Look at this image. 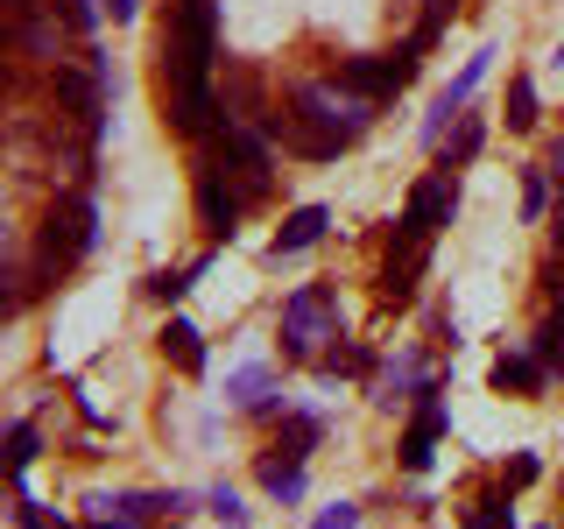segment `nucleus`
<instances>
[{"label":"nucleus","mask_w":564,"mask_h":529,"mask_svg":"<svg viewBox=\"0 0 564 529\" xmlns=\"http://www.w3.org/2000/svg\"><path fill=\"white\" fill-rule=\"evenodd\" d=\"M452 212H458V184L452 176H423V184L410 191V205H402V226L431 240L437 226H452Z\"/></svg>","instance_id":"obj_9"},{"label":"nucleus","mask_w":564,"mask_h":529,"mask_svg":"<svg viewBox=\"0 0 564 529\" xmlns=\"http://www.w3.org/2000/svg\"><path fill=\"white\" fill-rule=\"evenodd\" d=\"M99 234V205L85 198V191H70L43 212V240H35V282H57L85 261V247Z\"/></svg>","instance_id":"obj_3"},{"label":"nucleus","mask_w":564,"mask_h":529,"mask_svg":"<svg viewBox=\"0 0 564 529\" xmlns=\"http://www.w3.org/2000/svg\"><path fill=\"white\" fill-rule=\"evenodd\" d=\"M317 367H325V375H367L375 353H367V346H332V353H317Z\"/></svg>","instance_id":"obj_19"},{"label":"nucleus","mask_w":564,"mask_h":529,"mask_svg":"<svg viewBox=\"0 0 564 529\" xmlns=\"http://www.w3.org/2000/svg\"><path fill=\"white\" fill-rule=\"evenodd\" d=\"M198 269H205V261H191V269H163V276H149V290L163 296V304H176V296H184L191 282H198Z\"/></svg>","instance_id":"obj_22"},{"label":"nucleus","mask_w":564,"mask_h":529,"mask_svg":"<svg viewBox=\"0 0 564 529\" xmlns=\"http://www.w3.org/2000/svg\"><path fill=\"white\" fill-rule=\"evenodd\" d=\"M543 205H551V176L529 170V176H522V212H529V219H543Z\"/></svg>","instance_id":"obj_25"},{"label":"nucleus","mask_w":564,"mask_h":529,"mask_svg":"<svg viewBox=\"0 0 564 529\" xmlns=\"http://www.w3.org/2000/svg\"><path fill=\"white\" fill-rule=\"evenodd\" d=\"M93 529H141V516H93Z\"/></svg>","instance_id":"obj_29"},{"label":"nucleus","mask_w":564,"mask_h":529,"mask_svg":"<svg viewBox=\"0 0 564 529\" xmlns=\"http://www.w3.org/2000/svg\"><path fill=\"white\" fill-rule=\"evenodd\" d=\"M261 487H269L275 501H296V494H304V458H261Z\"/></svg>","instance_id":"obj_17"},{"label":"nucleus","mask_w":564,"mask_h":529,"mask_svg":"<svg viewBox=\"0 0 564 529\" xmlns=\"http://www.w3.org/2000/svg\"><path fill=\"white\" fill-rule=\"evenodd\" d=\"M508 128H536V85H529V78H516V85H508Z\"/></svg>","instance_id":"obj_21"},{"label":"nucleus","mask_w":564,"mask_h":529,"mask_svg":"<svg viewBox=\"0 0 564 529\" xmlns=\"http://www.w3.org/2000/svg\"><path fill=\"white\" fill-rule=\"evenodd\" d=\"M163 99L184 134L212 128V0H176L163 29Z\"/></svg>","instance_id":"obj_1"},{"label":"nucleus","mask_w":564,"mask_h":529,"mask_svg":"<svg viewBox=\"0 0 564 529\" xmlns=\"http://www.w3.org/2000/svg\"><path fill=\"white\" fill-rule=\"evenodd\" d=\"M332 325H339V296H332L325 282H304V290L282 304V353H290V360H311L317 339H332Z\"/></svg>","instance_id":"obj_4"},{"label":"nucleus","mask_w":564,"mask_h":529,"mask_svg":"<svg viewBox=\"0 0 564 529\" xmlns=\"http://www.w3.org/2000/svg\"><path fill=\"white\" fill-rule=\"evenodd\" d=\"M536 452H516V458H508V487H529V481H536Z\"/></svg>","instance_id":"obj_27"},{"label":"nucleus","mask_w":564,"mask_h":529,"mask_svg":"<svg viewBox=\"0 0 564 529\" xmlns=\"http://www.w3.org/2000/svg\"><path fill=\"white\" fill-rule=\"evenodd\" d=\"M551 375H543V360H529V353H501L494 360V388H543Z\"/></svg>","instance_id":"obj_16"},{"label":"nucleus","mask_w":564,"mask_h":529,"mask_svg":"<svg viewBox=\"0 0 564 529\" xmlns=\"http://www.w3.org/2000/svg\"><path fill=\"white\" fill-rule=\"evenodd\" d=\"M163 353L184 367V375H198V367H205V332L184 325V317H170V325H163Z\"/></svg>","instance_id":"obj_13"},{"label":"nucleus","mask_w":564,"mask_h":529,"mask_svg":"<svg viewBox=\"0 0 564 529\" xmlns=\"http://www.w3.org/2000/svg\"><path fill=\"white\" fill-rule=\"evenodd\" d=\"M466 529H516V516H508L501 494H480V501L466 508Z\"/></svg>","instance_id":"obj_20"},{"label":"nucleus","mask_w":564,"mask_h":529,"mask_svg":"<svg viewBox=\"0 0 564 529\" xmlns=\"http://www.w3.org/2000/svg\"><path fill=\"white\" fill-rule=\"evenodd\" d=\"M325 226H332V212H325V205H296L290 219H282V234H275L269 255H275V261H282V255H304V247L325 240Z\"/></svg>","instance_id":"obj_11"},{"label":"nucleus","mask_w":564,"mask_h":529,"mask_svg":"<svg viewBox=\"0 0 564 529\" xmlns=\"http://www.w3.org/2000/svg\"><path fill=\"white\" fill-rule=\"evenodd\" d=\"M375 106L381 99H360L352 85H296L290 93V114L269 120L275 141H290L296 155H311V163H332V155L346 149V141H360L367 128H375Z\"/></svg>","instance_id":"obj_2"},{"label":"nucleus","mask_w":564,"mask_h":529,"mask_svg":"<svg viewBox=\"0 0 564 529\" xmlns=\"http://www.w3.org/2000/svg\"><path fill=\"white\" fill-rule=\"evenodd\" d=\"M487 64H494V50H473V57H466V71H458V78L445 85V93H437V106H431V120H423V141H437V149H445V134H452L458 106L473 99V85L487 78Z\"/></svg>","instance_id":"obj_8"},{"label":"nucleus","mask_w":564,"mask_h":529,"mask_svg":"<svg viewBox=\"0 0 564 529\" xmlns=\"http://www.w3.org/2000/svg\"><path fill=\"white\" fill-rule=\"evenodd\" d=\"M557 261H564V226H557Z\"/></svg>","instance_id":"obj_30"},{"label":"nucleus","mask_w":564,"mask_h":529,"mask_svg":"<svg viewBox=\"0 0 564 529\" xmlns=\"http://www.w3.org/2000/svg\"><path fill=\"white\" fill-rule=\"evenodd\" d=\"M423 261H431V240L402 226V234H395V247H388V261H381V296H388V304H410V296H416V282H423Z\"/></svg>","instance_id":"obj_6"},{"label":"nucleus","mask_w":564,"mask_h":529,"mask_svg":"<svg viewBox=\"0 0 564 529\" xmlns=\"http://www.w3.org/2000/svg\"><path fill=\"white\" fill-rule=\"evenodd\" d=\"M437 438H445V402H437V375H431V388H423V410L410 423V438H402V466L423 473V466H431V452H437Z\"/></svg>","instance_id":"obj_10"},{"label":"nucleus","mask_w":564,"mask_h":529,"mask_svg":"<svg viewBox=\"0 0 564 529\" xmlns=\"http://www.w3.org/2000/svg\"><path fill=\"white\" fill-rule=\"evenodd\" d=\"M317 438H325V417H311V410H296V417H282V438H275V452L282 458H304Z\"/></svg>","instance_id":"obj_14"},{"label":"nucleus","mask_w":564,"mask_h":529,"mask_svg":"<svg viewBox=\"0 0 564 529\" xmlns=\"http://www.w3.org/2000/svg\"><path fill=\"white\" fill-rule=\"evenodd\" d=\"M205 508H212V516H219L226 529H247V508H240V494H234V487H212V494H205Z\"/></svg>","instance_id":"obj_24"},{"label":"nucleus","mask_w":564,"mask_h":529,"mask_svg":"<svg viewBox=\"0 0 564 529\" xmlns=\"http://www.w3.org/2000/svg\"><path fill=\"white\" fill-rule=\"evenodd\" d=\"M29 458H35V423H14V431H8V473H14V481L29 473Z\"/></svg>","instance_id":"obj_23"},{"label":"nucleus","mask_w":564,"mask_h":529,"mask_svg":"<svg viewBox=\"0 0 564 529\" xmlns=\"http://www.w3.org/2000/svg\"><path fill=\"white\" fill-rule=\"evenodd\" d=\"M317 529H360V508H352V501H332V508H325V522H317Z\"/></svg>","instance_id":"obj_28"},{"label":"nucleus","mask_w":564,"mask_h":529,"mask_svg":"<svg viewBox=\"0 0 564 529\" xmlns=\"http://www.w3.org/2000/svg\"><path fill=\"white\" fill-rule=\"evenodd\" d=\"M240 212H247V191L226 184V163L212 155V163L198 170V219H205L219 240H234V219H240Z\"/></svg>","instance_id":"obj_7"},{"label":"nucleus","mask_w":564,"mask_h":529,"mask_svg":"<svg viewBox=\"0 0 564 529\" xmlns=\"http://www.w3.org/2000/svg\"><path fill=\"white\" fill-rule=\"evenodd\" d=\"M423 388H431L423 360H416V353H395V360L381 367V381H375V402H381V410H395L402 396H423Z\"/></svg>","instance_id":"obj_12"},{"label":"nucleus","mask_w":564,"mask_h":529,"mask_svg":"<svg viewBox=\"0 0 564 529\" xmlns=\"http://www.w3.org/2000/svg\"><path fill=\"white\" fill-rule=\"evenodd\" d=\"M14 516H22V529H70L64 516H50V508H35L29 494H22V508H14Z\"/></svg>","instance_id":"obj_26"},{"label":"nucleus","mask_w":564,"mask_h":529,"mask_svg":"<svg viewBox=\"0 0 564 529\" xmlns=\"http://www.w3.org/2000/svg\"><path fill=\"white\" fill-rule=\"evenodd\" d=\"M480 141H487V120L480 114H458V128L445 134V170L452 163H473V155H480Z\"/></svg>","instance_id":"obj_15"},{"label":"nucleus","mask_w":564,"mask_h":529,"mask_svg":"<svg viewBox=\"0 0 564 529\" xmlns=\"http://www.w3.org/2000/svg\"><path fill=\"white\" fill-rule=\"evenodd\" d=\"M226 396L247 402V410H275V396H269V367H240V375L226 381Z\"/></svg>","instance_id":"obj_18"},{"label":"nucleus","mask_w":564,"mask_h":529,"mask_svg":"<svg viewBox=\"0 0 564 529\" xmlns=\"http://www.w3.org/2000/svg\"><path fill=\"white\" fill-rule=\"evenodd\" d=\"M410 78H416V43H402L395 57H346L339 64V85H352L360 99H395Z\"/></svg>","instance_id":"obj_5"}]
</instances>
